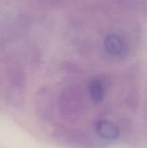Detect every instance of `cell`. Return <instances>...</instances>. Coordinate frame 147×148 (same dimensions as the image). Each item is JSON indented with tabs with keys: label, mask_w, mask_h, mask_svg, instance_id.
Here are the masks:
<instances>
[{
	"label": "cell",
	"mask_w": 147,
	"mask_h": 148,
	"mask_svg": "<svg viewBox=\"0 0 147 148\" xmlns=\"http://www.w3.org/2000/svg\"><path fill=\"white\" fill-rule=\"evenodd\" d=\"M104 47L107 53L112 56H120L126 47L122 38L117 34H110L104 40Z\"/></svg>",
	"instance_id": "1"
},
{
	"label": "cell",
	"mask_w": 147,
	"mask_h": 148,
	"mask_svg": "<svg viewBox=\"0 0 147 148\" xmlns=\"http://www.w3.org/2000/svg\"><path fill=\"white\" fill-rule=\"evenodd\" d=\"M88 92L91 99L94 102H101L106 95V89L101 78H93L88 83Z\"/></svg>",
	"instance_id": "3"
},
{
	"label": "cell",
	"mask_w": 147,
	"mask_h": 148,
	"mask_svg": "<svg viewBox=\"0 0 147 148\" xmlns=\"http://www.w3.org/2000/svg\"><path fill=\"white\" fill-rule=\"evenodd\" d=\"M95 128L98 134L105 140H115L119 135V129L117 126L109 121L101 120L98 121Z\"/></svg>",
	"instance_id": "2"
}]
</instances>
